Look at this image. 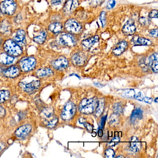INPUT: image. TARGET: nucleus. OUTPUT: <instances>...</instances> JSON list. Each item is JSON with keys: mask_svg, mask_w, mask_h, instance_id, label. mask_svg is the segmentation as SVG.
<instances>
[{"mask_svg": "<svg viewBox=\"0 0 158 158\" xmlns=\"http://www.w3.org/2000/svg\"><path fill=\"white\" fill-rule=\"evenodd\" d=\"M4 52L13 57H19L23 53V48L16 44L12 39L7 38L2 44Z\"/></svg>", "mask_w": 158, "mask_h": 158, "instance_id": "nucleus-1", "label": "nucleus"}, {"mask_svg": "<svg viewBox=\"0 0 158 158\" xmlns=\"http://www.w3.org/2000/svg\"><path fill=\"white\" fill-rule=\"evenodd\" d=\"M17 3L15 0H4L0 3V12L6 17H11L15 14Z\"/></svg>", "mask_w": 158, "mask_h": 158, "instance_id": "nucleus-2", "label": "nucleus"}, {"mask_svg": "<svg viewBox=\"0 0 158 158\" xmlns=\"http://www.w3.org/2000/svg\"><path fill=\"white\" fill-rule=\"evenodd\" d=\"M98 101L96 98L84 99L80 102L79 110L82 113L89 114L94 112L98 105Z\"/></svg>", "mask_w": 158, "mask_h": 158, "instance_id": "nucleus-3", "label": "nucleus"}, {"mask_svg": "<svg viewBox=\"0 0 158 158\" xmlns=\"http://www.w3.org/2000/svg\"><path fill=\"white\" fill-rule=\"evenodd\" d=\"M36 64V59L33 56L23 57L19 62L21 69L26 72L33 71L35 68Z\"/></svg>", "mask_w": 158, "mask_h": 158, "instance_id": "nucleus-4", "label": "nucleus"}, {"mask_svg": "<svg viewBox=\"0 0 158 158\" xmlns=\"http://www.w3.org/2000/svg\"><path fill=\"white\" fill-rule=\"evenodd\" d=\"M13 33L11 22L9 18H4L0 21V35L5 38H9Z\"/></svg>", "mask_w": 158, "mask_h": 158, "instance_id": "nucleus-5", "label": "nucleus"}, {"mask_svg": "<svg viewBox=\"0 0 158 158\" xmlns=\"http://www.w3.org/2000/svg\"><path fill=\"white\" fill-rule=\"evenodd\" d=\"M64 28L67 32L74 35H78L82 31L81 25L74 19L67 20L64 24Z\"/></svg>", "mask_w": 158, "mask_h": 158, "instance_id": "nucleus-6", "label": "nucleus"}, {"mask_svg": "<svg viewBox=\"0 0 158 158\" xmlns=\"http://www.w3.org/2000/svg\"><path fill=\"white\" fill-rule=\"evenodd\" d=\"M76 107L72 102L69 101L65 104L61 113V118L64 120L71 119L75 114Z\"/></svg>", "mask_w": 158, "mask_h": 158, "instance_id": "nucleus-7", "label": "nucleus"}, {"mask_svg": "<svg viewBox=\"0 0 158 158\" xmlns=\"http://www.w3.org/2000/svg\"><path fill=\"white\" fill-rule=\"evenodd\" d=\"M40 85V81L39 80H35L29 83L22 82L19 84L21 88L29 94H34L36 92L39 88Z\"/></svg>", "mask_w": 158, "mask_h": 158, "instance_id": "nucleus-8", "label": "nucleus"}, {"mask_svg": "<svg viewBox=\"0 0 158 158\" xmlns=\"http://www.w3.org/2000/svg\"><path fill=\"white\" fill-rule=\"evenodd\" d=\"M59 43L60 45L73 47L75 46L77 40L71 34L64 33L60 35L59 38Z\"/></svg>", "mask_w": 158, "mask_h": 158, "instance_id": "nucleus-9", "label": "nucleus"}, {"mask_svg": "<svg viewBox=\"0 0 158 158\" xmlns=\"http://www.w3.org/2000/svg\"><path fill=\"white\" fill-rule=\"evenodd\" d=\"M12 40L20 47H24L27 44V35L24 29L19 28L15 31V35Z\"/></svg>", "mask_w": 158, "mask_h": 158, "instance_id": "nucleus-10", "label": "nucleus"}, {"mask_svg": "<svg viewBox=\"0 0 158 158\" xmlns=\"http://www.w3.org/2000/svg\"><path fill=\"white\" fill-rule=\"evenodd\" d=\"M136 28L133 20L130 19L126 22L123 27L122 31L124 35H132L135 33Z\"/></svg>", "mask_w": 158, "mask_h": 158, "instance_id": "nucleus-11", "label": "nucleus"}, {"mask_svg": "<svg viewBox=\"0 0 158 158\" xmlns=\"http://www.w3.org/2000/svg\"><path fill=\"white\" fill-rule=\"evenodd\" d=\"M32 130V127L29 124L24 125L19 127L15 131V135L20 138H23L27 136Z\"/></svg>", "mask_w": 158, "mask_h": 158, "instance_id": "nucleus-12", "label": "nucleus"}, {"mask_svg": "<svg viewBox=\"0 0 158 158\" xmlns=\"http://www.w3.org/2000/svg\"><path fill=\"white\" fill-rule=\"evenodd\" d=\"M52 66L57 70H63L68 65V60L66 58L61 56L52 63Z\"/></svg>", "mask_w": 158, "mask_h": 158, "instance_id": "nucleus-13", "label": "nucleus"}, {"mask_svg": "<svg viewBox=\"0 0 158 158\" xmlns=\"http://www.w3.org/2000/svg\"><path fill=\"white\" fill-rule=\"evenodd\" d=\"M78 6V0H68L64 6V11L66 14H70L77 8Z\"/></svg>", "mask_w": 158, "mask_h": 158, "instance_id": "nucleus-14", "label": "nucleus"}, {"mask_svg": "<svg viewBox=\"0 0 158 158\" xmlns=\"http://www.w3.org/2000/svg\"><path fill=\"white\" fill-rule=\"evenodd\" d=\"M86 60L85 55L82 52L75 53L72 57V61L75 65L82 66L85 64Z\"/></svg>", "mask_w": 158, "mask_h": 158, "instance_id": "nucleus-15", "label": "nucleus"}, {"mask_svg": "<svg viewBox=\"0 0 158 158\" xmlns=\"http://www.w3.org/2000/svg\"><path fill=\"white\" fill-rule=\"evenodd\" d=\"M20 69L18 66L13 65L7 68L3 72L4 76L10 78H15L17 77L20 74Z\"/></svg>", "mask_w": 158, "mask_h": 158, "instance_id": "nucleus-16", "label": "nucleus"}, {"mask_svg": "<svg viewBox=\"0 0 158 158\" xmlns=\"http://www.w3.org/2000/svg\"><path fill=\"white\" fill-rule=\"evenodd\" d=\"M132 42L134 46H148L151 45L152 43L149 40L138 35L133 37Z\"/></svg>", "mask_w": 158, "mask_h": 158, "instance_id": "nucleus-17", "label": "nucleus"}, {"mask_svg": "<svg viewBox=\"0 0 158 158\" xmlns=\"http://www.w3.org/2000/svg\"><path fill=\"white\" fill-rule=\"evenodd\" d=\"M48 36V32L46 29L40 30L38 35L33 38V41L37 44L41 45L45 43Z\"/></svg>", "mask_w": 158, "mask_h": 158, "instance_id": "nucleus-18", "label": "nucleus"}, {"mask_svg": "<svg viewBox=\"0 0 158 158\" xmlns=\"http://www.w3.org/2000/svg\"><path fill=\"white\" fill-rule=\"evenodd\" d=\"M99 39V37L98 36L96 35L88 39L85 40L82 42V47L84 49L88 50L94 44L98 42Z\"/></svg>", "mask_w": 158, "mask_h": 158, "instance_id": "nucleus-19", "label": "nucleus"}, {"mask_svg": "<svg viewBox=\"0 0 158 158\" xmlns=\"http://www.w3.org/2000/svg\"><path fill=\"white\" fill-rule=\"evenodd\" d=\"M128 44L126 41H120L113 50V53L116 56L121 55L127 48Z\"/></svg>", "mask_w": 158, "mask_h": 158, "instance_id": "nucleus-20", "label": "nucleus"}, {"mask_svg": "<svg viewBox=\"0 0 158 158\" xmlns=\"http://www.w3.org/2000/svg\"><path fill=\"white\" fill-rule=\"evenodd\" d=\"M15 61L14 57L9 55L6 52L0 53V63L5 65L12 64Z\"/></svg>", "mask_w": 158, "mask_h": 158, "instance_id": "nucleus-21", "label": "nucleus"}, {"mask_svg": "<svg viewBox=\"0 0 158 158\" xmlns=\"http://www.w3.org/2000/svg\"><path fill=\"white\" fill-rule=\"evenodd\" d=\"M141 143L136 137L133 136L131 138L130 141V149L131 151L137 152L141 148Z\"/></svg>", "mask_w": 158, "mask_h": 158, "instance_id": "nucleus-22", "label": "nucleus"}, {"mask_svg": "<svg viewBox=\"0 0 158 158\" xmlns=\"http://www.w3.org/2000/svg\"><path fill=\"white\" fill-rule=\"evenodd\" d=\"M62 29V25L59 22L52 23L48 27V29L49 31L55 35H57L61 33Z\"/></svg>", "mask_w": 158, "mask_h": 158, "instance_id": "nucleus-23", "label": "nucleus"}, {"mask_svg": "<svg viewBox=\"0 0 158 158\" xmlns=\"http://www.w3.org/2000/svg\"><path fill=\"white\" fill-rule=\"evenodd\" d=\"M36 75L40 78L49 77L53 74V72L49 68H43L39 69L36 72Z\"/></svg>", "mask_w": 158, "mask_h": 158, "instance_id": "nucleus-24", "label": "nucleus"}, {"mask_svg": "<svg viewBox=\"0 0 158 158\" xmlns=\"http://www.w3.org/2000/svg\"><path fill=\"white\" fill-rule=\"evenodd\" d=\"M158 53L156 52L152 54L149 58L150 63L152 71L155 73H158Z\"/></svg>", "mask_w": 158, "mask_h": 158, "instance_id": "nucleus-25", "label": "nucleus"}, {"mask_svg": "<svg viewBox=\"0 0 158 158\" xmlns=\"http://www.w3.org/2000/svg\"><path fill=\"white\" fill-rule=\"evenodd\" d=\"M143 117V111L140 108H137L132 112L131 116L132 122H134L138 119H141Z\"/></svg>", "mask_w": 158, "mask_h": 158, "instance_id": "nucleus-26", "label": "nucleus"}, {"mask_svg": "<svg viewBox=\"0 0 158 158\" xmlns=\"http://www.w3.org/2000/svg\"><path fill=\"white\" fill-rule=\"evenodd\" d=\"M54 110L51 107H46L41 111V116L46 119H48L53 116Z\"/></svg>", "mask_w": 158, "mask_h": 158, "instance_id": "nucleus-27", "label": "nucleus"}, {"mask_svg": "<svg viewBox=\"0 0 158 158\" xmlns=\"http://www.w3.org/2000/svg\"><path fill=\"white\" fill-rule=\"evenodd\" d=\"M104 106H105V103H104V101L103 99H101L98 101V106L96 109V114L97 117H99L100 116L102 113L104 109Z\"/></svg>", "mask_w": 158, "mask_h": 158, "instance_id": "nucleus-28", "label": "nucleus"}, {"mask_svg": "<svg viewBox=\"0 0 158 158\" xmlns=\"http://www.w3.org/2000/svg\"><path fill=\"white\" fill-rule=\"evenodd\" d=\"M10 97V93L8 90H0V103L8 100Z\"/></svg>", "mask_w": 158, "mask_h": 158, "instance_id": "nucleus-29", "label": "nucleus"}, {"mask_svg": "<svg viewBox=\"0 0 158 158\" xmlns=\"http://www.w3.org/2000/svg\"><path fill=\"white\" fill-rule=\"evenodd\" d=\"M51 117L49 118L50 120L47 122L46 126H47V127H49V128H52L57 125L58 121H59V119H58L57 116H54V117L51 118Z\"/></svg>", "mask_w": 158, "mask_h": 158, "instance_id": "nucleus-30", "label": "nucleus"}, {"mask_svg": "<svg viewBox=\"0 0 158 158\" xmlns=\"http://www.w3.org/2000/svg\"><path fill=\"white\" fill-rule=\"evenodd\" d=\"M119 122L118 114L114 113L111 114L109 119V123L110 125L113 126L117 125Z\"/></svg>", "mask_w": 158, "mask_h": 158, "instance_id": "nucleus-31", "label": "nucleus"}, {"mask_svg": "<svg viewBox=\"0 0 158 158\" xmlns=\"http://www.w3.org/2000/svg\"><path fill=\"white\" fill-rule=\"evenodd\" d=\"M135 90L132 89H125L122 93V96L125 98H135Z\"/></svg>", "mask_w": 158, "mask_h": 158, "instance_id": "nucleus-32", "label": "nucleus"}, {"mask_svg": "<svg viewBox=\"0 0 158 158\" xmlns=\"http://www.w3.org/2000/svg\"><path fill=\"white\" fill-rule=\"evenodd\" d=\"M89 3L92 7H97L101 5L104 0H89Z\"/></svg>", "mask_w": 158, "mask_h": 158, "instance_id": "nucleus-33", "label": "nucleus"}, {"mask_svg": "<svg viewBox=\"0 0 158 158\" xmlns=\"http://www.w3.org/2000/svg\"><path fill=\"white\" fill-rule=\"evenodd\" d=\"M113 110L114 113L118 114H121L123 111L122 105L120 103H115L113 106Z\"/></svg>", "mask_w": 158, "mask_h": 158, "instance_id": "nucleus-34", "label": "nucleus"}, {"mask_svg": "<svg viewBox=\"0 0 158 158\" xmlns=\"http://www.w3.org/2000/svg\"><path fill=\"white\" fill-rule=\"evenodd\" d=\"M105 156L106 158H113L115 156V152L114 150L112 149L109 148L105 151Z\"/></svg>", "mask_w": 158, "mask_h": 158, "instance_id": "nucleus-35", "label": "nucleus"}, {"mask_svg": "<svg viewBox=\"0 0 158 158\" xmlns=\"http://www.w3.org/2000/svg\"><path fill=\"white\" fill-rule=\"evenodd\" d=\"M139 23L142 25H148L151 23L149 18L145 17H141L139 18Z\"/></svg>", "mask_w": 158, "mask_h": 158, "instance_id": "nucleus-36", "label": "nucleus"}, {"mask_svg": "<svg viewBox=\"0 0 158 158\" xmlns=\"http://www.w3.org/2000/svg\"><path fill=\"white\" fill-rule=\"evenodd\" d=\"M100 20L101 22L102 27H104L106 24V13L105 12H102L100 15Z\"/></svg>", "mask_w": 158, "mask_h": 158, "instance_id": "nucleus-37", "label": "nucleus"}, {"mask_svg": "<svg viewBox=\"0 0 158 158\" xmlns=\"http://www.w3.org/2000/svg\"><path fill=\"white\" fill-rule=\"evenodd\" d=\"M120 140V139L119 137H116L114 138H113L111 140V141H110V143H109V145H110V146H115V145H117V144L119 143Z\"/></svg>", "mask_w": 158, "mask_h": 158, "instance_id": "nucleus-38", "label": "nucleus"}, {"mask_svg": "<svg viewBox=\"0 0 158 158\" xmlns=\"http://www.w3.org/2000/svg\"><path fill=\"white\" fill-rule=\"evenodd\" d=\"M115 4V0H109V1L108 2V3H107L106 8L108 10H111L114 7Z\"/></svg>", "mask_w": 158, "mask_h": 158, "instance_id": "nucleus-39", "label": "nucleus"}, {"mask_svg": "<svg viewBox=\"0 0 158 158\" xmlns=\"http://www.w3.org/2000/svg\"><path fill=\"white\" fill-rule=\"evenodd\" d=\"M149 17L150 18H158V10H152L149 14Z\"/></svg>", "mask_w": 158, "mask_h": 158, "instance_id": "nucleus-40", "label": "nucleus"}, {"mask_svg": "<svg viewBox=\"0 0 158 158\" xmlns=\"http://www.w3.org/2000/svg\"><path fill=\"white\" fill-rule=\"evenodd\" d=\"M158 29H153L150 32L149 36L153 38L158 37Z\"/></svg>", "mask_w": 158, "mask_h": 158, "instance_id": "nucleus-41", "label": "nucleus"}, {"mask_svg": "<svg viewBox=\"0 0 158 158\" xmlns=\"http://www.w3.org/2000/svg\"><path fill=\"white\" fill-rule=\"evenodd\" d=\"M135 99L138 100L142 101L144 98V96L141 92H139L136 95H135Z\"/></svg>", "mask_w": 158, "mask_h": 158, "instance_id": "nucleus-42", "label": "nucleus"}, {"mask_svg": "<svg viewBox=\"0 0 158 158\" xmlns=\"http://www.w3.org/2000/svg\"><path fill=\"white\" fill-rule=\"evenodd\" d=\"M61 0H52L51 2L52 5L54 6H59L61 4Z\"/></svg>", "mask_w": 158, "mask_h": 158, "instance_id": "nucleus-43", "label": "nucleus"}, {"mask_svg": "<svg viewBox=\"0 0 158 158\" xmlns=\"http://www.w3.org/2000/svg\"><path fill=\"white\" fill-rule=\"evenodd\" d=\"M84 125L88 130H89V131H92V129H93V126L91 124L87 123V122H85L84 124Z\"/></svg>", "mask_w": 158, "mask_h": 158, "instance_id": "nucleus-44", "label": "nucleus"}, {"mask_svg": "<svg viewBox=\"0 0 158 158\" xmlns=\"http://www.w3.org/2000/svg\"><path fill=\"white\" fill-rule=\"evenodd\" d=\"M5 110L4 108L0 106V117H2L5 115Z\"/></svg>", "mask_w": 158, "mask_h": 158, "instance_id": "nucleus-45", "label": "nucleus"}, {"mask_svg": "<svg viewBox=\"0 0 158 158\" xmlns=\"http://www.w3.org/2000/svg\"><path fill=\"white\" fill-rule=\"evenodd\" d=\"M144 101L148 103H151L152 102V98H148V97H145L143 98Z\"/></svg>", "mask_w": 158, "mask_h": 158, "instance_id": "nucleus-46", "label": "nucleus"}, {"mask_svg": "<svg viewBox=\"0 0 158 158\" xmlns=\"http://www.w3.org/2000/svg\"><path fill=\"white\" fill-rule=\"evenodd\" d=\"M5 148H6L5 144L2 142H0V152L3 150Z\"/></svg>", "mask_w": 158, "mask_h": 158, "instance_id": "nucleus-47", "label": "nucleus"}, {"mask_svg": "<svg viewBox=\"0 0 158 158\" xmlns=\"http://www.w3.org/2000/svg\"><path fill=\"white\" fill-rule=\"evenodd\" d=\"M79 122L80 124H84L85 122H86V119L85 118H83V117H81V118L79 119Z\"/></svg>", "mask_w": 158, "mask_h": 158, "instance_id": "nucleus-48", "label": "nucleus"}, {"mask_svg": "<svg viewBox=\"0 0 158 158\" xmlns=\"http://www.w3.org/2000/svg\"><path fill=\"white\" fill-rule=\"evenodd\" d=\"M103 135V132H102V129H99L98 131V135L99 137H102Z\"/></svg>", "mask_w": 158, "mask_h": 158, "instance_id": "nucleus-49", "label": "nucleus"}, {"mask_svg": "<svg viewBox=\"0 0 158 158\" xmlns=\"http://www.w3.org/2000/svg\"><path fill=\"white\" fill-rule=\"evenodd\" d=\"M158 98H156L155 99V100H154V102H156V103H157V102H158Z\"/></svg>", "mask_w": 158, "mask_h": 158, "instance_id": "nucleus-50", "label": "nucleus"}, {"mask_svg": "<svg viewBox=\"0 0 158 158\" xmlns=\"http://www.w3.org/2000/svg\"><path fill=\"white\" fill-rule=\"evenodd\" d=\"M124 156H122V155H120V156H117V158H123Z\"/></svg>", "mask_w": 158, "mask_h": 158, "instance_id": "nucleus-51", "label": "nucleus"}]
</instances>
